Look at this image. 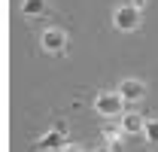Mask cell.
<instances>
[{
	"label": "cell",
	"mask_w": 158,
	"mask_h": 152,
	"mask_svg": "<svg viewBox=\"0 0 158 152\" xmlns=\"http://www.w3.org/2000/svg\"><path fill=\"white\" fill-rule=\"evenodd\" d=\"M40 49H43V52H52V55H61V52L67 49V31H61V27H46V31L40 34Z\"/></svg>",
	"instance_id": "1"
},
{
	"label": "cell",
	"mask_w": 158,
	"mask_h": 152,
	"mask_svg": "<svg viewBox=\"0 0 158 152\" xmlns=\"http://www.w3.org/2000/svg\"><path fill=\"white\" fill-rule=\"evenodd\" d=\"M94 107H98L100 116H122V110H125V97L118 95V91H100L98 97H94Z\"/></svg>",
	"instance_id": "2"
},
{
	"label": "cell",
	"mask_w": 158,
	"mask_h": 152,
	"mask_svg": "<svg viewBox=\"0 0 158 152\" xmlns=\"http://www.w3.org/2000/svg\"><path fill=\"white\" fill-rule=\"evenodd\" d=\"M113 24H116L118 31H137V27H140V9L128 6V3L116 6V12H113Z\"/></svg>",
	"instance_id": "3"
},
{
	"label": "cell",
	"mask_w": 158,
	"mask_h": 152,
	"mask_svg": "<svg viewBox=\"0 0 158 152\" xmlns=\"http://www.w3.org/2000/svg\"><path fill=\"white\" fill-rule=\"evenodd\" d=\"M64 143H67V125H64V122H58V125H55V131H49L46 137L34 140V146H31V149H34V152H43V149H58V146H64Z\"/></svg>",
	"instance_id": "4"
},
{
	"label": "cell",
	"mask_w": 158,
	"mask_h": 152,
	"mask_svg": "<svg viewBox=\"0 0 158 152\" xmlns=\"http://www.w3.org/2000/svg\"><path fill=\"white\" fill-rule=\"evenodd\" d=\"M118 95L125 97V103H137L146 97V82H140V79H122L118 82Z\"/></svg>",
	"instance_id": "5"
},
{
	"label": "cell",
	"mask_w": 158,
	"mask_h": 152,
	"mask_svg": "<svg viewBox=\"0 0 158 152\" xmlns=\"http://www.w3.org/2000/svg\"><path fill=\"white\" fill-rule=\"evenodd\" d=\"M21 12L31 15V19H37V15H46L49 12V3L46 0H21Z\"/></svg>",
	"instance_id": "6"
},
{
	"label": "cell",
	"mask_w": 158,
	"mask_h": 152,
	"mask_svg": "<svg viewBox=\"0 0 158 152\" xmlns=\"http://www.w3.org/2000/svg\"><path fill=\"white\" fill-rule=\"evenodd\" d=\"M143 128H146V122H143L140 116H134V113L122 119V131H128V134H137V131H143Z\"/></svg>",
	"instance_id": "7"
},
{
	"label": "cell",
	"mask_w": 158,
	"mask_h": 152,
	"mask_svg": "<svg viewBox=\"0 0 158 152\" xmlns=\"http://www.w3.org/2000/svg\"><path fill=\"white\" fill-rule=\"evenodd\" d=\"M143 134H146V140H149V143H155V146H158V119H149V122H146V128H143Z\"/></svg>",
	"instance_id": "8"
},
{
	"label": "cell",
	"mask_w": 158,
	"mask_h": 152,
	"mask_svg": "<svg viewBox=\"0 0 158 152\" xmlns=\"http://www.w3.org/2000/svg\"><path fill=\"white\" fill-rule=\"evenodd\" d=\"M128 6H134V9H146V0H128Z\"/></svg>",
	"instance_id": "9"
},
{
	"label": "cell",
	"mask_w": 158,
	"mask_h": 152,
	"mask_svg": "<svg viewBox=\"0 0 158 152\" xmlns=\"http://www.w3.org/2000/svg\"><path fill=\"white\" fill-rule=\"evenodd\" d=\"M94 152H116V149H113V146H98Z\"/></svg>",
	"instance_id": "10"
},
{
	"label": "cell",
	"mask_w": 158,
	"mask_h": 152,
	"mask_svg": "<svg viewBox=\"0 0 158 152\" xmlns=\"http://www.w3.org/2000/svg\"><path fill=\"white\" fill-rule=\"evenodd\" d=\"M64 152H82V149H64Z\"/></svg>",
	"instance_id": "11"
}]
</instances>
